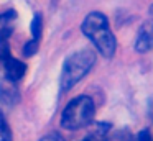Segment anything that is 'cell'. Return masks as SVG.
I'll return each instance as SVG.
<instances>
[{
	"instance_id": "obj_10",
	"label": "cell",
	"mask_w": 153,
	"mask_h": 141,
	"mask_svg": "<svg viewBox=\"0 0 153 141\" xmlns=\"http://www.w3.org/2000/svg\"><path fill=\"white\" fill-rule=\"evenodd\" d=\"M10 58V46L7 39H0V61H7Z\"/></svg>"
},
{
	"instance_id": "obj_8",
	"label": "cell",
	"mask_w": 153,
	"mask_h": 141,
	"mask_svg": "<svg viewBox=\"0 0 153 141\" xmlns=\"http://www.w3.org/2000/svg\"><path fill=\"white\" fill-rule=\"evenodd\" d=\"M41 26H43L41 15H35L33 21H31V36H33L35 41H40V38H41Z\"/></svg>"
},
{
	"instance_id": "obj_1",
	"label": "cell",
	"mask_w": 153,
	"mask_h": 141,
	"mask_svg": "<svg viewBox=\"0 0 153 141\" xmlns=\"http://www.w3.org/2000/svg\"><path fill=\"white\" fill-rule=\"evenodd\" d=\"M82 33L92 41L96 49L104 56V58H112L115 52L117 43L115 36L109 28V21H107L105 15L100 12H92L84 18L82 25H81Z\"/></svg>"
},
{
	"instance_id": "obj_5",
	"label": "cell",
	"mask_w": 153,
	"mask_h": 141,
	"mask_svg": "<svg viewBox=\"0 0 153 141\" xmlns=\"http://www.w3.org/2000/svg\"><path fill=\"white\" fill-rule=\"evenodd\" d=\"M25 72H27V64L22 62L20 59L8 58L5 61V77L12 82H18L20 79H23Z\"/></svg>"
},
{
	"instance_id": "obj_9",
	"label": "cell",
	"mask_w": 153,
	"mask_h": 141,
	"mask_svg": "<svg viewBox=\"0 0 153 141\" xmlns=\"http://www.w3.org/2000/svg\"><path fill=\"white\" fill-rule=\"evenodd\" d=\"M0 141H12L10 130H8V126H7V123H5L2 115H0Z\"/></svg>"
},
{
	"instance_id": "obj_3",
	"label": "cell",
	"mask_w": 153,
	"mask_h": 141,
	"mask_svg": "<svg viewBox=\"0 0 153 141\" xmlns=\"http://www.w3.org/2000/svg\"><path fill=\"white\" fill-rule=\"evenodd\" d=\"M94 115H96V105L92 98L87 95H79L64 107L61 115V125L66 130H79L87 126L94 120Z\"/></svg>"
},
{
	"instance_id": "obj_7",
	"label": "cell",
	"mask_w": 153,
	"mask_h": 141,
	"mask_svg": "<svg viewBox=\"0 0 153 141\" xmlns=\"http://www.w3.org/2000/svg\"><path fill=\"white\" fill-rule=\"evenodd\" d=\"M15 20H17L15 10H7V12L0 13V39H8L12 36Z\"/></svg>"
},
{
	"instance_id": "obj_15",
	"label": "cell",
	"mask_w": 153,
	"mask_h": 141,
	"mask_svg": "<svg viewBox=\"0 0 153 141\" xmlns=\"http://www.w3.org/2000/svg\"><path fill=\"white\" fill-rule=\"evenodd\" d=\"M81 141H99V140L94 138V136H87V138H84V140H81Z\"/></svg>"
},
{
	"instance_id": "obj_11",
	"label": "cell",
	"mask_w": 153,
	"mask_h": 141,
	"mask_svg": "<svg viewBox=\"0 0 153 141\" xmlns=\"http://www.w3.org/2000/svg\"><path fill=\"white\" fill-rule=\"evenodd\" d=\"M36 51H38V41H35V39H31V41H28L27 44H25V48H23V54L27 56V58H30V56H33Z\"/></svg>"
},
{
	"instance_id": "obj_4",
	"label": "cell",
	"mask_w": 153,
	"mask_h": 141,
	"mask_svg": "<svg viewBox=\"0 0 153 141\" xmlns=\"http://www.w3.org/2000/svg\"><path fill=\"white\" fill-rule=\"evenodd\" d=\"M135 49L138 52H148L153 49V20L145 21L138 28L135 39Z\"/></svg>"
},
{
	"instance_id": "obj_6",
	"label": "cell",
	"mask_w": 153,
	"mask_h": 141,
	"mask_svg": "<svg viewBox=\"0 0 153 141\" xmlns=\"http://www.w3.org/2000/svg\"><path fill=\"white\" fill-rule=\"evenodd\" d=\"M20 100V92H18L15 82L12 80H4L0 82V102H4L7 105H13Z\"/></svg>"
},
{
	"instance_id": "obj_2",
	"label": "cell",
	"mask_w": 153,
	"mask_h": 141,
	"mask_svg": "<svg viewBox=\"0 0 153 141\" xmlns=\"http://www.w3.org/2000/svg\"><path fill=\"white\" fill-rule=\"evenodd\" d=\"M94 62H96V54L91 49H81L71 54L64 61L63 71H61V90H71L81 79L87 75Z\"/></svg>"
},
{
	"instance_id": "obj_12",
	"label": "cell",
	"mask_w": 153,
	"mask_h": 141,
	"mask_svg": "<svg viewBox=\"0 0 153 141\" xmlns=\"http://www.w3.org/2000/svg\"><path fill=\"white\" fill-rule=\"evenodd\" d=\"M107 141H132V136L127 131H120V133H115L112 136H109Z\"/></svg>"
},
{
	"instance_id": "obj_14",
	"label": "cell",
	"mask_w": 153,
	"mask_h": 141,
	"mask_svg": "<svg viewBox=\"0 0 153 141\" xmlns=\"http://www.w3.org/2000/svg\"><path fill=\"white\" fill-rule=\"evenodd\" d=\"M40 141H64V140H63V136H61V134L53 133V134H48V136L41 138Z\"/></svg>"
},
{
	"instance_id": "obj_13",
	"label": "cell",
	"mask_w": 153,
	"mask_h": 141,
	"mask_svg": "<svg viewBox=\"0 0 153 141\" xmlns=\"http://www.w3.org/2000/svg\"><path fill=\"white\" fill-rule=\"evenodd\" d=\"M132 141H152V136H150V131L148 130H143L137 134L135 138H132Z\"/></svg>"
},
{
	"instance_id": "obj_16",
	"label": "cell",
	"mask_w": 153,
	"mask_h": 141,
	"mask_svg": "<svg viewBox=\"0 0 153 141\" xmlns=\"http://www.w3.org/2000/svg\"><path fill=\"white\" fill-rule=\"evenodd\" d=\"M150 12H152V13H153V5H152V7H150Z\"/></svg>"
}]
</instances>
